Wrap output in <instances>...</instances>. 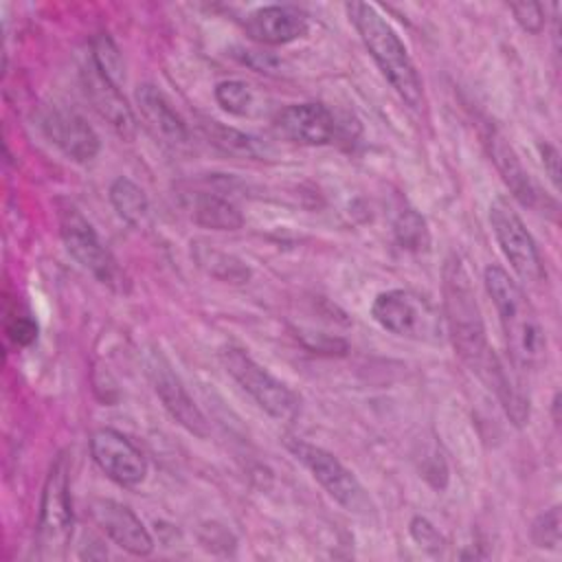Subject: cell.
Returning <instances> with one entry per match:
<instances>
[{
  "mask_svg": "<svg viewBox=\"0 0 562 562\" xmlns=\"http://www.w3.org/2000/svg\"><path fill=\"white\" fill-rule=\"evenodd\" d=\"M140 116L147 127L167 145H184L189 140V130L184 119L173 110L169 99L151 83H140L134 92Z\"/></svg>",
  "mask_w": 562,
  "mask_h": 562,
  "instance_id": "ac0fdd59",
  "label": "cell"
},
{
  "mask_svg": "<svg viewBox=\"0 0 562 562\" xmlns=\"http://www.w3.org/2000/svg\"><path fill=\"white\" fill-rule=\"evenodd\" d=\"M7 336L18 347H26L37 338V325L29 316H11L7 318Z\"/></svg>",
  "mask_w": 562,
  "mask_h": 562,
  "instance_id": "f1b7e54d",
  "label": "cell"
},
{
  "mask_svg": "<svg viewBox=\"0 0 562 562\" xmlns=\"http://www.w3.org/2000/svg\"><path fill=\"white\" fill-rule=\"evenodd\" d=\"M509 11L518 26L531 35L542 33L544 29V9L538 2H514L509 4Z\"/></svg>",
  "mask_w": 562,
  "mask_h": 562,
  "instance_id": "4316f807",
  "label": "cell"
},
{
  "mask_svg": "<svg viewBox=\"0 0 562 562\" xmlns=\"http://www.w3.org/2000/svg\"><path fill=\"white\" fill-rule=\"evenodd\" d=\"M371 316L382 329L413 340H435L441 329L432 305L408 290L380 292L371 303Z\"/></svg>",
  "mask_w": 562,
  "mask_h": 562,
  "instance_id": "52a82bcc",
  "label": "cell"
},
{
  "mask_svg": "<svg viewBox=\"0 0 562 562\" xmlns=\"http://www.w3.org/2000/svg\"><path fill=\"white\" fill-rule=\"evenodd\" d=\"M310 29L307 15L299 7L268 4L259 7L244 20V31L250 40L266 46H281L303 37Z\"/></svg>",
  "mask_w": 562,
  "mask_h": 562,
  "instance_id": "e0dca14e",
  "label": "cell"
},
{
  "mask_svg": "<svg viewBox=\"0 0 562 562\" xmlns=\"http://www.w3.org/2000/svg\"><path fill=\"white\" fill-rule=\"evenodd\" d=\"M285 448L310 470L316 483L347 512L358 516H371L375 512L369 492L356 479L351 470H347L338 457L327 452L321 446H314L299 437H288Z\"/></svg>",
  "mask_w": 562,
  "mask_h": 562,
  "instance_id": "8992f818",
  "label": "cell"
},
{
  "mask_svg": "<svg viewBox=\"0 0 562 562\" xmlns=\"http://www.w3.org/2000/svg\"><path fill=\"white\" fill-rule=\"evenodd\" d=\"M189 215L198 226L211 231H237L244 224L241 211L228 198L209 191L191 195Z\"/></svg>",
  "mask_w": 562,
  "mask_h": 562,
  "instance_id": "d6986e66",
  "label": "cell"
},
{
  "mask_svg": "<svg viewBox=\"0 0 562 562\" xmlns=\"http://www.w3.org/2000/svg\"><path fill=\"white\" fill-rule=\"evenodd\" d=\"M560 507H551L531 522V542L538 549H560Z\"/></svg>",
  "mask_w": 562,
  "mask_h": 562,
  "instance_id": "484cf974",
  "label": "cell"
},
{
  "mask_svg": "<svg viewBox=\"0 0 562 562\" xmlns=\"http://www.w3.org/2000/svg\"><path fill=\"white\" fill-rule=\"evenodd\" d=\"M110 202L123 222H127L134 228L145 226L149 217V200L134 180L119 176L110 184Z\"/></svg>",
  "mask_w": 562,
  "mask_h": 562,
  "instance_id": "ffe728a7",
  "label": "cell"
},
{
  "mask_svg": "<svg viewBox=\"0 0 562 562\" xmlns=\"http://www.w3.org/2000/svg\"><path fill=\"white\" fill-rule=\"evenodd\" d=\"M193 259L206 274H211L217 281L246 283L250 279V268L241 259H237L224 250H217V248H211L204 244H195Z\"/></svg>",
  "mask_w": 562,
  "mask_h": 562,
  "instance_id": "7402d4cb",
  "label": "cell"
},
{
  "mask_svg": "<svg viewBox=\"0 0 562 562\" xmlns=\"http://www.w3.org/2000/svg\"><path fill=\"white\" fill-rule=\"evenodd\" d=\"M538 151L544 165V171L549 176V180L553 182V187H560V154L551 143H538Z\"/></svg>",
  "mask_w": 562,
  "mask_h": 562,
  "instance_id": "f546056e",
  "label": "cell"
},
{
  "mask_svg": "<svg viewBox=\"0 0 562 562\" xmlns=\"http://www.w3.org/2000/svg\"><path fill=\"white\" fill-rule=\"evenodd\" d=\"M75 516L68 487L66 457H57L46 474L40 516H37V549L42 560H64L72 540Z\"/></svg>",
  "mask_w": 562,
  "mask_h": 562,
  "instance_id": "277c9868",
  "label": "cell"
},
{
  "mask_svg": "<svg viewBox=\"0 0 562 562\" xmlns=\"http://www.w3.org/2000/svg\"><path fill=\"white\" fill-rule=\"evenodd\" d=\"M90 61L99 72H103L116 86H121L125 81V66H123L121 50L108 33H99L92 37Z\"/></svg>",
  "mask_w": 562,
  "mask_h": 562,
  "instance_id": "cb8c5ba5",
  "label": "cell"
},
{
  "mask_svg": "<svg viewBox=\"0 0 562 562\" xmlns=\"http://www.w3.org/2000/svg\"><path fill=\"white\" fill-rule=\"evenodd\" d=\"M42 127L48 140L75 162H90L101 149V140L92 125L72 110H48L42 119Z\"/></svg>",
  "mask_w": 562,
  "mask_h": 562,
  "instance_id": "9a60e30c",
  "label": "cell"
},
{
  "mask_svg": "<svg viewBox=\"0 0 562 562\" xmlns=\"http://www.w3.org/2000/svg\"><path fill=\"white\" fill-rule=\"evenodd\" d=\"M483 281L498 312L509 358L518 369H538L547 360V336L531 301L501 266H487Z\"/></svg>",
  "mask_w": 562,
  "mask_h": 562,
  "instance_id": "7a4b0ae2",
  "label": "cell"
},
{
  "mask_svg": "<svg viewBox=\"0 0 562 562\" xmlns=\"http://www.w3.org/2000/svg\"><path fill=\"white\" fill-rule=\"evenodd\" d=\"M94 525L123 551L145 558L154 551V538L140 518L123 503L112 498H94L90 503Z\"/></svg>",
  "mask_w": 562,
  "mask_h": 562,
  "instance_id": "7c38bea8",
  "label": "cell"
},
{
  "mask_svg": "<svg viewBox=\"0 0 562 562\" xmlns=\"http://www.w3.org/2000/svg\"><path fill=\"white\" fill-rule=\"evenodd\" d=\"M485 145H487V151H490V156H492V160H494L503 182L507 184L512 195L522 206H529L533 211H542L544 209V213L549 209L555 211V202L547 193H542V189L536 184V180L527 173V169L522 167L518 154L505 140V136H501L496 130H490V134L485 136Z\"/></svg>",
  "mask_w": 562,
  "mask_h": 562,
  "instance_id": "5bb4252c",
  "label": "cell"
},
{
  "mask_svg": "<svg viewBox=\"0 0 562 562\" xmlns=\"http://www.w3.org/2000/svg\"><path fill=\"white\" fill-rule=\"evenodd\" d=\"M345 11L384 79L393 86V90L408 108L419 110L424 103L422 79L408 55V48L404 46L395 29L373 4L347 2Z\"/></svg>",
  "mask_w": 562,
  "mask_h": 562,
  "instance_id": "3957f363",
  "label": "cell"
},
{
  "mask_svg": "<svg viewBox=\"0 0 562 562\" xmlns=\"http://www.w3.org/2000/svg\"><path fill=\"white\" fill-rule=\"evenodd\" d=\"M443 307L459 358L485 382L498 356L487 342L472 277L459 255H450L443 266Z\"/></svg>",
  "mask_w": 562,
  "mask_h": 562,
  "instance_id": "6da1fadb",
  "label": "cell"
},
{
  "mask_svg": "<svg viewBox=\"0 0 562 562\" xmlns=\"http://www.w3.org/2000/svg\"><path fill=\"white\" fill-rule=\"evenodd\" d=\"M202 132L211 145L222 149L224 154L237 156V158H261L266 154V147L259 143V138L239 132L235 127H228L220 121H204Z\"/></svg>",
  "mask_w": 562,
  "mask_h": 562,
  "instance_id": "44dd1931",
  "label": "cell"
},
{
  "mask_svg": "<svg viewBox=\"0 0 562 562\" xmlns=\"http://www.w3.org/2000/svg\"><path fill=\"white\" fill-rule=\"evenodd\" d=\"M393 235L400 248L408 252H428L430 250V231L426 220L415 209H404L393 222Z\"/></svg>",
  "mask_w": 562,
  "mask_h": 562,
  "instance_id": "603a6c76",
  "label": "cell"
},
{
  "mask_svg": "<svg viewBox=\"0 0 562 562\" xmlns=\"http://www.w3.org/2000/svg\"><path fill=\"white\" fill-rule=\"evenodd\" d=\"M145 367H147V378L151 382V389L162 402L165 411L171 415V419H176L187 432L195 437H209L211 428L204 413L198 408V404L184 389L182 380L178 378V373L173 371L165 353L160 349L149 351Z\"/></svg>",
  "mask_w": 562,
  "mask_h": 562,
  "instance_id": "30bf717a",
  "label": "cell"
},
{
  "mask_svg": "<svg viewBox=\"0 0 562 562\" xmlns=\"http://www.w3.org/2000/svg\"><path fill=\"white\" fill-rule=\"evenodd\" d=\"M408 531H411V538L426 551L430 553H439L443 549V538L441 533L437 531V527L424 518V516H415L408 525Z\"/></svg>",
  "mask_w": 562,
  "mask_h": 562,
  "instance_id": "83f0119b",
  "label": "cell"
},
{
  "mask_svg": "<svg viewBox=\"0 0 562 562\" xmlns=\"http://www.w3.org/2000/svg\"><path fill=\"white\" fill-rule=\"evenodd\" d=\"M490 224L494 231V237L509 261L512 270L518 274L525 283H540L544 279V263L540 257V250L527 231L520 215L514 211L509 200L496 198L490 204Z\"/></svg>",
  "mask_w": 562,
  "mask_h": 562,
  "instance_id": "ba28073f",
  "label": "cell"
},
{
  "mask_svg": "<svg viewBox=\"0 0 562 562\" xmlns=\"http://www.w3.org/2000/svg\"><path fill=\"white\" fill-rule=\"evenodd\" d=\"M215 101L224 112L244 116L252 105V90L246 81L226 79L215 86Z\"/></svg>",
  "mask_w": 562,
  "mask_h": 562,
  "instance_id": "d4e9b609",
  "label": "cell"
},
{
  "mask_svg": "<svg viewBox=\"0 0 562 562\" xmlns=\"http://www.w3.org/2000/svg\"><path fill=\"white\" fill-rule=\"evenodd\" d=\"M59 233L68 255L92 277L101 283L116 285L119 283V268L110 250L101 244L99 235L94 233L92 224L83 217V213L72 202L59 204Z\"/></svg>",
  "mask_w": 562,
  "mask_h": 562,
  "instance_id": "9c48e42d",
  "label": "cell"
},
{
  "mask_svg": "<svg viewBox=\"0 0 562 562\" xmlns=\"http://www.w3.org/2000/svg\"><path fill=\"white\" fill-rule=\"evenodd\" d=\"M90 454L99 470L121 487H136L147 476L143 452L114 428H99L92 432Z\"/></svg>",
  "mask_w": 562,
  "mask_h": 562,
  "instance_id": "8fae6325",
  "label": "cell"
},
{
  "mask_svg": "<svg viewBox=\"0 0 562 562\" xmlns=\"http://www.w3.org/2000/svg\"><path fill=\"white\" fill-rule=\"evenodd\" d=\"M226 373L248 393L255 404L277 422H292L301 411L299 395L279 378H274L266 367L252 360L239 347H226L220 353Z\"/></svg>",
  "mask_w": 562,
  "mask_h": 562,
  "instance_id": "5b68a950",
  "label": "cell"
},
{
  "mask_svg": "<svg viewBox=\"0 0 562 562\" xmlns=\"http://www.w3.org/2000/svg\"><path fill=\"white\" fill-rule=\"evenodd\" d=\"M81 81H83V92L97 114L123 138L132 140L136 134V119L132 114V108L121 94V88L110 81L103 72H99L92 61L88 59L86 68L81 70Z\"/></svg>",
  "mask_w": 562,
  "mask_h": 562,
  "instance_id": "2e32d148",
  "label": "cell"
},
{
  "mask_svg": "<svg viewBox=\"0 0 562 562\" xmlns=\"http://www.w3.org/2000/svg\"><path fill=\"white\" fill-rule=\"evenodd\" d=\"M274 132L296 145H327L336 134V119L323 103L305 101L281 108L272 119Z\"/></svg>",
  "mask_w": 562,
  "mask_h": 562,
  "instance_id": "4fadbf2b",
  "label": "cell"
}]
</instances>
